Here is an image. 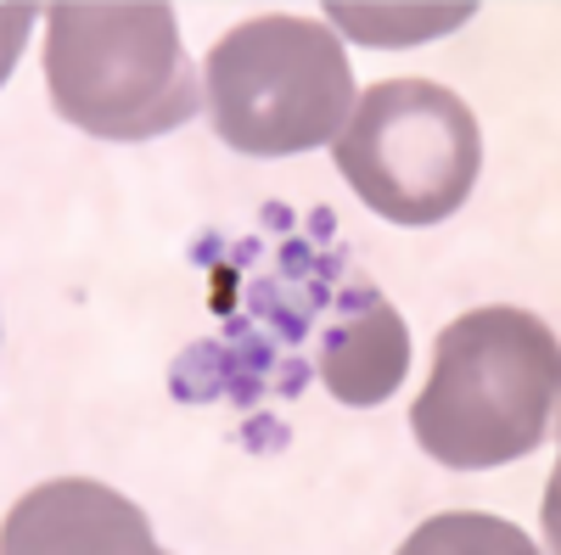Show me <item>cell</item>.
<instances>
[{
    "mask_svg": "<svg viewBox=\"0 0 561 555\" xmlns=\"http://www.w3.org/2000/svg\"><path fill=\"white\" fill-rule=\"evenodd\" d=\"M561 393L556 332L528 309H472L449 320L410 432L449 472H494L545 443Z\"/></svg>",
    "mask_w": 561,
    "mask_h": 555,
    "instance_id": "cell-1",
    "label": "cell"
},
{
    "mask_svg": "<svg viewBox=\"0 0 561 555\" xmlns=\"http://www.w3.org/2000/svg\"><path fill=\"white\" fill-rule=\"evenodd\" d=\"M51 107L102 141H152L203 107L163 0H62L45 23Z\"/></svg>",
    "mask_w": 561,
    "mask_h": 555,
    "instance_id": "cell-2",
    "label": "cell"
},
{
    "mask_svg": "<svg viewBox=\"0 0 561 555\" xmlns=\"http://www.w3.org/2000/svg\"><path fill=\"white\" fill-rule=\"evenodd\" d=\"M203 107L225 147L248 158H298L354 113V68L343 39L314 18H248L214 39Z\"/></svg>",
    "mask_w": 561,
    "mask_h": 555,
    "instance_id": "cell-3",
    "label": "cell"
},
{
    "mask_svg": "<svg viewBox=\"0 0 561 555\" xmlns=\"http://www.w3.org/2000/svg\"><path fill=\"white\" fill-rule=\"evenodd\" d=\"M332 158L370 213L421 230L472 197L483 129L455 90L433 79H382L354 96Z\"/></svg>",
    "mask_w": 561,
    "mask_h": 555,
    "instance_id": "cell-4",
    "label": "cell"
},
{
    "mask_svg": "<svg viewBox=\"0 0 561 555\" xmlns=\"http://www.w3.org/2000/svg\"><path fill=\"white\" fill-rule=\"evenodd\" d=\"M12 555H45V550H68V555H152V528L135 505L90 477H57L28 488L0 533Z\"/></svg>",
    "mask_w": 561,
    "mask_h": 555,
    "instance_id": "cell-5",
    "label": "cell"
},
{
    "mask_svg": "<svg viewBox=\"0 0 561 555\" xmlns=\"http://www.w3.org/2000/svg\"><path fill=\"white\" fill-rule=\"evenodd\" d=\"M404 370H410V326L399 320V309L370 287H348L337 303V326H325L320 343L325 393L348 409H370L399 393Z\"/></svg>",
    "mask_w": 561,
    "mask_h": 555,
    "instance_id": "cell-6",
    "label": "cell"
},
{
    "mask_svg": "<svg viewBox=\"0 0 561 555\" xmlns=\"http://www.w3.org/2000/svg\"><path fill=\"white\" fill-rule=\"evenodd\" d=\"M337 18V28H348L354 39H370V45H410V39H427V34H444L455 23H466L478 7H343L332 0L325 7Z\"/></svg>",
    "mask_w": 561,
    "mask_h": 555,
    "instance_id": "cell-7",
    "label": "cell"
},
{
    "mask_svg": "<svg viewBox=\"0 0 561 555\" xmlns=\"http://www.w3.org/2000/svg\"><path fill=\"white\" fill-rule=\"evenodd\" d=\"M438 544H483V550H511V555H528V550H534L517 528L478 522V517H444V522H433V528H421L404 550H438Z\"/></svg>",
    "mask_w": 561,
    "mask_h": 555,
    "instance_id": "cell-8",
    "label": "cell"
}]
</instances>
